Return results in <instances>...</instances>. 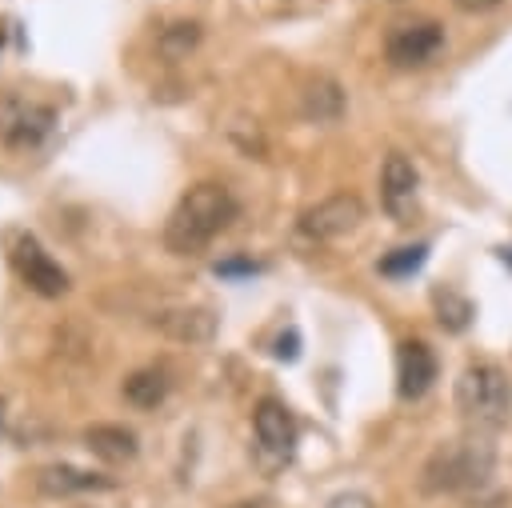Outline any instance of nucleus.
<instances>
[{"label":"nucleus","mask_w":512,"mask_h":508,"mask_svg":"<svg viewBox=\"0 0 512 508\" xmlns=\"http://www.w3.org/2000/svg\"><path fill=\"white\" fill-rule=\"evenodd\" d=\"M252 272H260V264H252V260H220L216 264V276H252Z\"/></svg>","instance_id":"nucleus-19"},{"label":"nucleus","mask_w":512,"mask_h":508,"mask_svg":"<svg viewBox=\"0 0 512 508\" xmlns=\"http://www.w3.org/2000/svg\"><path fill=\"white\" fill-rule=\"evenodd\" d=\"M360 220H364V200L356 192H332L320 204L300 212V232L312 240H336V236H348Z\"/></svg>","instance_id":"nucleus-9"},{"label":"nucleus","mask_w":512,"mask_h":508,"mask_svg":"<svg viewBox=\"0 0 512 508\" xmlns=\"http://www.w3.org/2000/svg\"><path fill=\"white\" fill-rule=\"evenodd\" d=\"M380 204L396 224H412L420 208V172L404 152H388L380 168Z\"/></svg>","instance_id":"nucleus-8"},{"label":"nucleus","mask_w":512,"mask_h":508,"mask_svg":"<svg viewBox=\"0 0 512 508\" xmlns=\"http://www.w3.org/2000/svg\"><path fill=\"white\" fill-rule=\"evenodd\" d=\"M496 0H456V8H464V12H480V8H492Z\"/></svg>","instance_id":"nucleus-22"},{"label":"nucleus","mask_w":512,"mask_h":508,"mask_svg":"<svg viewBox=\"0 0 512 508\" xmlns=\"http://www.w3.org/2000/svg\"><path fill=\"white\" fill-rule=\"evenodd\" d=\"M456 408H460V416L480 436L484 432H496V428L508 424V412H512V380L504 376L500 364L476 360L456 380Z\"/></svg>","instance_id":"nucleus-2"},{"label":"nucleus","mask_w":512,"mask_h":508,"mask_svg":"<svg viewBox=\"0 0 512 508\" xmlns=\"http://www.w3.org/2000/svg\"><path fill=\"white\" fill-rule=\"evenodd\" d=\"M492 468V448L484 444V436L464 440V444H448L440 448L428 468H424V488L428 492H460V488H476Z\"/></svg>","instance_id":"nucleus-4"},{"label":"nucleus","mask_w":512,"mask_h":508,"mask_svg":"<svg viewBox=\"0 0 512 508\" xmlns=\"http://www.w3.org/2000/svg\"><path fill=\"white\" fill-rule=\"evenodd\" d=\"M168 388H172V380H168L164 368H136L124 380V400L132 408H156V404H164Z\"/></svg>","instance_id":"nucleus-14"},{"label":"nucleus","mask_w":512,"mask_h":508,"mask_svg":"<svg viewBox=\"0 0 512 508\" xmlns=\"http://www.w3.org/2000/svg\"><path fill=\"white\" fill-rule=\"evenodd\" d=\"M56 124V108L40 104L16 88H0V144L8 148H36Z\"/></svg>","instance_id":"nucleus-6"},{"label":"nucleus","mask_w":512,"mask_h":508,"mask_svg":"<svg viewBox=\"0 0 512 508\" xmlns=\"http://www.w3.org/2000/svg\"><path fill=\"white\" fill-rule=\"evenodd\" d=\"M324 508H372V500H368L364 492H340V496H332Z\"/></svg>","instance_id":"nucleus-20"},{"label":"nucleus","mask_w":512,"mask_h":508,"mask_svg":"<svg viewBox=\"0 0 512 508\" xmlns=\"http://www.w3.org/2000/svg\"><path fill=\"white\" fill-rule=\"evenodd\" d=\"M276 356H280V360H292V356H296V332H288V340L280 336V344H276Z\"/></svg>","instance_id":"nucleus-21"},{"label":"nucleus","mask_w":512,"mask_h":508,"mask_svg":"<svg viewBox=\"0 0 512 508\" xmlns=\"http://www.w3.org/2000/svg\"><path fill=\"white\" fill-rule=\"evenodd\" d=\"M252 436H256V448H252L256 464L268 476L280 472L296 452V416H292V408L276 396H264L252 412Z\"/></svg>","instance_id":"nucleus-5"},{"label":"nucleus","mask_w":512,"mask_h":508,"mask_svg":"<svg viewBox=\"0 0 512 508\" xmlns=\"http://www.w3.org/2000/svg\"><path fill=\"white\" fill-rule=\"evenodd\" d=\"M236 196L224 188V184H212V180H204V184H192L180 200H176V208H172V216H168V224H164V244H168V252H176V256H196V252H204L232 220H236Z\"/></svg>","instance_id":"nucleus-1"},{"label":"nucleus","mask_w":512,"mask_h":508,"mask_svg":"<svg viewBox=\"0 0 512 508\" xmlns=\"http://www.w3.org/2000/svg\"><path fill=\"white\" fill-rule=\"evenodd\" d=\"M4 256L16 272V280L24 288H32L36 296H64L68 292V272L48 256V248L28 232V228H8L4 232Z\"/></svg>","instance_id":"nucleus-3"},{"label":"nucleus","mask_w":512,"mask_h":508,"mask_svg":"<svg viewBox=\"0 0 512 508\" xmlns=\"http://www.w3.org/2000/svg\"><path fill=\"white\" fill-rule=\"evenodd\" d=\"M196 40H200V24L196 20H180V24H168L156 44H160L164 60H180L188 48H196Z\"/></svg>","instance_id":"nucleus-18"},{"label":"nucleus","mask_w":512,"mask_h":508,"mask_svg":"<svg viewBox=\"0 0 512 508\" xmlns=\"http://www.w3.org/2000/svg\"><path fill=\"white\" fill-rule=\"evenodd\" d=\"M444 48V28L428 16H412V20H400L388 28L384 36V56L388 64L396 68H420L428 64L436 52Z\"/></svg>","instance_id":"nucleus-7"},{"label":"nucleus","mask_w":512,"mask_h":508,"mask_svg":"<svg viewBox=\"0 0 512 508\" xmlns=\"http://www.w3.org/2000/svg\"><path fill=\"white\" fill-rule=\"evenodd\" d=\"M428 256V244H404V248H392L388 256H380V276H392V280H404L412 276Z\"/></svg>","instance_id":"nucleus-17"},{"label":"nucleus","mask_w":512,"mask_h":508,"mask_svg":"<svg viewBox=\"0 0 512 508\" xmlns=\"http://www.w3.org/2000/svg\"><path fill=\"white\" fill-rule=\"evenodd\" d=\"M40 492L44 496H72V492H108L112 480L100 476V472H88V468H76V464H48L40 468L36 476Z\"/></svg>","instance_id":"nucleus-11"},{"label":"nucleus","mask_w":512,"mask_h":508,"mask_svg":"<svg viewBox=\"0 0 512 508\" xmlns=\"http://www.w3.org/2000/svg\"><path fill=\"white\" fill-rule=\"evenodd\" d=\"M500 256H504V264H508V268H512V248H504V252H500Z\"/></svg>","instance_id":"nucleus-24"},{"label":"nucleus","mask_w":512,"mask_h":508,"mask_svg":"<svg viewBox=\"0 0 512 508\" xmlns=\"http://www.w3.org/2000/svg\"><path fill=\"white\" fill-rule=\"evenodd\" d=\"M436 380V352L424 340H404L396 348V392L404 400H420Z\"/></svg>","instance_id":"nucleus-10"},{"label":"nucleus","mask_w":512,"mask_h":508,"mask_svg":"<svg viewBox=\"0 0 512 508\" xmlns=\"http://www.w3.org/2000/svg\"><path fill=\"white\" fill-rule=\"evenodd\" d=\"M476 508H508V500H504V496H488V500H480Z\"/></svg>","instance_id":"nucleus-23"},{"label":"nucleus","mask_w":512,"mask_h":508,"mask_svg":"<svg viewBox=\"0 0 512 508\" xmlns=\"http://www.w3.org/2000/svg\"><path fill=\"white\" fill-rule=\"evenodd\" d=\"M432 304H436V320H440V328H448V332H464V328H468V320H472V304H468V296H460V292H452V288H436Z\"/></svg>","instance_id":"nucleus-15"},{"label":"nucleus","mask_w":512,"mask_h":508,"mask_svg":"<svg viewBox=\"0 0 512 508\" xmlns=\"http://www.w3.org/2000/svg\"><path fill=\"white\" fill-rule=\"evenodd\" d=\"M340 108H344V96H340V88H336L332 80H316V84L304 92V112H308L312 120H336Z\"/></svg>","instance_id":"nucleus-16"},{"label":"nucleus","mask_w":512,"mask_h":508,"mask_svg":"<svg viewBox=\"0 0 512 508\" xmlns=\"http://www.w3.org/2000/svg\"><path fill=\"white\" fill-rule=\"evenodd\" d=\"M164 336L172 340H188V344H204L216 336V316L208 308H168L152 320Z\"/></svg>","instance_id":"nucleus-12"},{"label":"nucleus","mask_w":512,"mask_h":508,"mask_svg":"<svg viewBox=\"0 0 512 508\" xmlns=\"http://www.w3.org/2000/svg\"><path fill=\"white\" fill-rule=\"evenodd\" d=\"M84 444L92 448V456H100L108 464H124L136 456V432L124 424H92L84 432Z\"/></svg>","instance_id":"nucleus-13"}]
</instances>
